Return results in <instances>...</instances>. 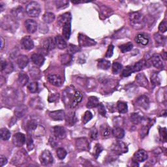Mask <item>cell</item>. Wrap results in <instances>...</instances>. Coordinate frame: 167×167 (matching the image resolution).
I'll return each instance as SVG.
<instances>
[{
  "label": "cell",
  "instance_id": "cell-1",
  "mask_svg": "<svg viewBox=\"0 0 167 167\" xmlns=\"http://www.w3.org/2000/svg\"><path fill=\"white\" fill-rule=\"evenodd\" d=\"M129 20L131 26L136 29H140L145 26V18L139 12L131 13L129 14Z\"/></svg>",
  "mask_w": 167,
  "mask_h": 167
},
{
  "label": "cell",
  "instance_id": "cell-2",
  "mask_svg": "<svg viewBox=\"0 0 167 167\" xmlns=\"http://www.w3.org/2000/svg\"><path fill=\"white\" fill-rule=\"evenodd\" d=\"M26 13L31 17H37L40 13V6L37 2H30L26 7Z\"/></svg>",
  "mask_w": 167,
  "mask_h": 167
},
{
  "label": "cell",
  "instance_id": "cell-3",
  "mask_svg": "<svg viewBox=\"0 0 167 167\" xmlns=\"http://www.w3.org/2000/svg\"><path fill=\"white\" fill-rule=\"evenodd\" d=\"M110 149L115 154L117 155L125 154L128 151V147L127 144L121 141H118L114 143L111 146Z\"/></svg>",
  "mask_w": 167,
  "mask_h": 167
},
{
  "label": "cell",
  "instance_id": "cell-4",
  "mask_svg": "<svg viewBox=\"0 0 167 167\" xmlns=\"http://www.w3.org/2000/svg\"><path fill=\"white\" fill-rule=\"evenodd\" d=\"M2 27L6 30H13V29H15L17 28V23L14 21V20L9 16H6L2 18L1 22Z\"/></svg>",
  "mask_w": 167,
  "mask_h": 167
},
{
  "label": "cell",
  "instance_id": "cell-5",
  "mask_svg": "<svg viewBox=\"0 0 167 167\" xmlns=\"http://www.w3.org/2000/svg\"><path fill=\"white\" fill-rule=\"evenodd\" d=\"M78 40L80 47H88L94 46L96 44V41L93 39L89 38L84 34L80 33L78 36Z\"/></svg>",
  "mask_w": 167,
  "mask_h": 167
},
{
  "label": "cell",
  "instance_id": "cell-6",
  "mask_svg": "<svg viewBox=\"0 0 167 167\" xmlns=\"http://www.w3.org/2000/svg\"><path fill=\"white\" fill-rule=\"evenodd\" d=\"M39 160L42 165L46 166L53 163L54 159L52 154L48 150H44L40 154Z\"/></svg>",
  "mask_w": 167,
  "mask_h": 167
},
{
  "label": "cell",
  "instance_id": "cell-7",
  "mask_svg": "<svg viewBox=\"0 0 167 167\" xmlns=\"http://www.w3.org/2000/svg\"><path fill=\"white\" fill-rule=\"evenodd\" d=\"M76 148L79 151L89 150V142L87 139L80 138L76 140Z\"/></svg>",
  "mask_w": 167,
  "mask_h": 167
},
{
  "label": "cell",
  "instance_id": "cell-8",
  "mask_svg": "<svg viewBox=\"0 0 167 167\" xmlns=\"http://www.w3.org/2000/svg\"><path fill=\"white\" fill-rule=\"evenodd\" d=\"M75 93V92H74ZM74 93L73 92V90L69 88H67L64 91L63 94V101L65 105H68L69 107H71V105L74 99Z\"/></svg>",
  "mask_w": 167,
  "mask_h": 167
},
{
  "label": "cell",
  "instance_id": "cell-9",
  "mask_svg": "<svg viewBox=\"0 0 167 167\" xmlns=\"http://www.w3.org/2000/svg\"><path fill=\"white\" fill-rule=\"evenodd\" d=\"M135 104L137 107L148 110L150 107V100L146 95H141L136 99Z\"/></svg>",
  "mask_w": 167,
  "mask_h": 167
},
{
  "label": "cell",
  "instance_id": "cell-10",
  "mask_svg": "<svg viewBox=\"0 0 167 167\" xmlns=\"http://www.w3.org/2000/svg\"><path fill=\"white\" fill-rule=\"evenodd\" d=\"M13 144L17 147H22L26 142V136L21 133H17L13 136Z\"/></svg>",
  "mask_w": 167,
  "mask_h": 167
},
{
  "label": "cell",
  "instance_id": "cell-11",
  "mask_svg": "<svg viewBox=\"0 0 167 167\" xmlns=\"http://www.w3.org/2000/svg\"><path fill=\"white\" fill-rule=\"evenodd\" d=\"M41 48L44 50L46 52H48L50 50H52L55 47V41H54V38L49 37L47 39H45L43 40L41 43Z\"/></svg>",
  "mask_w": 167,
  "mask_h": 167
},
{
  "label": "cell",
  "instance_id": "cell-12",
  "mask_svg": "<svg viewBox=\"0 0 167 167\" xmlns=\"http://www.w3.org/2000/svg\"><path fill=\"white\" fill-rule=\"evenodd\" d=\"M148 154L144 150H139L133 155V161L136 163H142L148 159Z\"/></svg>",
  "mask_w": 167,
  "mask_h": 167
},
{
  "label": "cell",
  "instance_id": "cell-13",
  "mask_svg": "<svg viewBox=\"0 0 167 167\" xmlns=\"http://www.w3.org/2000/svg\"><path fill=\"white\" fill-rule=\"evenodd\" d=\"M52 133L54 136L59 139H63L66 137V131L62 126H55L52 128Z\"/></svg>",
  "mask_w": 167,
  "mask_h": 167
},
{
  "label": "cell",
  "instance_id": "cell-14",
  "mask_svg": "<svg viewBox=\"0 0 167 167\" xmlns=\"http://www.w3.org/2000/svg\"><path fill=\"white\" fill-rule=\"evenodd\" d=\"M49 116L54 121H62L65 118V114L63 110H59L50 112Z\"/></svg>",
  "mask_w": 167,
  "mask_h": 167
},
{
  "label": "cell",
  "instance_id": "cell-15",
  "mask_svg": "<svg viewBox=\"0 0 167 167\" xmlns=\"http://www.w3.org/2000/svg\"><path fill=\"white\" fill-rule=\"evenodd\" d=\"M151 63L157 69H163V59L159 54H155L151 58Z\"/></svg>",
  "mask_w": 167,
  "mask_h": 167
},
{
  "label": "cell",
  "instance_id": "cell-16",
  "mask_svg": "<svg viewBox=\"0 0 167 167\" xmlns=\"http://www.w3.org/2000/svg\"><path fill=\"white\" fill-rule=\"evenodd\" d=\"M49 82L54 86L59 87L63 84V79L58 74H51L48 77Z\"/></svg>",
  "mask_w": 167,
  "mask_h": 167
},
{
  "label": "cell",
  "instance_id": "cell-17",
  "mask_svg": "<svg viewBox=\"0 0 167 167\" xmlns=\"http://www.w3.org/2000/svg\"><path fill=\"white\" fill-rule=\"evenodd\" d=\"M21 45L22 48L26 50H32L34 47V43L33 40L29 36H26L22 39Z\"/></svg>",
  "mask_w": 167,
  "mask_h": 167
},
{
  "label": "cell",
  "instance_id": "cell-18",
  "mask_svg": "<svg viewBox=\"0 0 167 167\" xmlns=\"http://www.w3.org/2000/svg\"><path fill=\"white\" fill-rule=\"evenodd\" d=\"M135 81L136 84H137L140 86L144 87V88H148V81L147 78H146L144 74L143 73H139L136 77Z\"/></svg>",
  "mask_w": 167,
  "mask_h": 167
},
{
  "label": "cell",
  "instance_id": "cell-19",
  "mask_svg": "<svg viewBox=\"0 0 167 167\" xmlns=\"http://www.w3.org/2000/svg\"><path fill=\"white\" fill-rule=\"evenodd\" d=\"M25 26L29 33H34L37 29V24L33 20H26L25 22Z\"/></svg>",
  "mask_w": 167,
  "mask_h": 167
},
{
  "label": "cell",
  "instance_id": "cell-20",
  "mask_svg": "<svg viewBox=\"0 0 167 167\" xmlns=\"http://www.w3.org/2000/svg\"><path fill=\"white\" fill-rule=\"evenodd\" d=\"M31 59L35 65H36L37 66L39 67L42 66L45 61V58H44L43 55L42 54L37 53L32 54L31 56Z\"/></svg>",
  "mask_w": 167,
  "mask_h": 167
},
{
  "label": "cell",
  "instance_id": "cell-21",
  "mask_svg": "<svg viewBox=\"0 0 167 167\" xmlns=\"http://www.w3.org/2000/svg\"><path fill=\"white\" fill-rule=\"evenodd\" d=\"M71 14L70 13H65L60 15L58 19V24L61 26H63L65 23L71 22Z\"/></svg>",
  "mask_w": 167,
  "mask_h": 167
},
{
  "label": "cell",
  "instance_id": "cell-22",
  "mask_svg": "<svg viewBox=\"0 0 167 167\" xmlns=\"http://www.w3.org/2000/svg\"><path fill=\"white\" fill-rule=\"evenodd\" d=\"M71 33V22L65 23L62 26V36L65 39H69Z\"/></svg>",
  "mask_w": 167,
  "mask_h": 167
},
{
  "label": "cell",
  "instance_id": "cell-23",
  "mask_svg": "<svg viewBox=\"0 0 167 167\" xmlns=\"http://www.w3.org/2000/svg\"><path fill=\"white\" fill-rule=\"evenodd\" d=\"M54 41L55 44L58 48L59 49H65L67 48V44L66 41H65V39L63 37V36H61V35H57L54 38Z\"/></svg>",
  "mask_w": 167,
  "mask_h": 167
},
{
  "label": "cell",
  "instance_id": "cell-24",
  "mask_svg": "<svg viewBox=\"0 0 167 167\" xmlns=\"http://www.w3.org/2000/svg\"><path fill=\"white\" fill-rule=\"evenodd\" d=\"M27 107L23 104H20L14 110V115L18 118H22L27 112Z\"/></svg>",
  "mask_w": 167,
  "mask_h": 167
},
{
  "label": "cell",
  "instance_id": "cell-25",
  "mask_svg": "<svg viewBox=\"0 0 167 167\" xmlns=\"http://www.w3.org/2000/svg\"><path fill=\"white\" fill-rule=\"evenodd\" d=\"M28 63H29V59L26 55H22L18 57L17 64L20 69H24L28 65Z\"/></svg>",
  "mask_w": 167,
  "mask_h": 167
},
{
  "label": "cell",
  "instance_id": "cell-26",
  "mask_svg": "<svg viewBox=\"0 0 167 167\" xmlns=\"http://www.w3.org/2000/svg\"><path fill=\"white\" fill-rule=\"evenodd\" d=\"M135 40L136 43L143 45V46H146L149 43V39L143 34H139L136 35L135 38Z\"/></svg>",
  "mask_w": 167,
  "mask_h": 167
},
{
  "label": "cell",
  "instance_id": "cell-27",
  "mask_svg": "<svg viewBox=\"0 0 167 167\" xmlns=\"http://www.w3.org/2000/svg\"><path fill=\"white\" fill-rule=\"evenodd\" d=\"M112 133L115 138L118 139H121L124 137L125 136V131L124 130L120 127H114L112 131Z\"/></svg>",
  "mask_w": 167,
  "mask_h": 167
},
{
  "label": "cell",
  "instance_id": "cell-28",
  "mask_svg": "<svg viewBox=\"0 0 167 167\" xmlns=\"http://www.w3.org/2000/svg\"><path fill=\"white\" fill-rule=\"evenodd\" d=\"M113 13L112 9H110L107 6H103L101 7V11H100V17L103 19H105L110 17L111 14Z\"/></svg>",
  "mask_w": 167,
  "mask_h": 167
},
{
  "label": "cell",
  "instance_id": "cell-29",
  "mask_svg": "<svg viewBox=\"0 0 167 167\" xmlns=\"http://www.w3.org/2000/svg\"><path fill=\"white\" fill-rule=\"evenodd\" d=\"M18 81L21 86H25V85L28 84L29 81V77L28 74L26 73H25L24 72L20 73L18 74Z\"/></svg>",
  "mask_w": 167,
  "mask_h": 167
},
{
  "label": "cell",
  "instance_id": "cell-30",
  "mask_svg": "<svg viewBox=\"0 0 167 167\" xmlns=\"http://www.w3.org/2000/svg\"><path fill=\"white\" fill-rule=\"evenodd\" d=\"M147 67V62L145 60H140L137 63H136L132 67L133 72H139L142 69Z\"/></svg>",
  "mask_w": 167,
  "mask_h": 167
},
{
  "label": "cell",
  "instance_id": "cell-31",
  "mask_svg": "<svg viewBox=\"0 0 167 167\" xmlns=\"http://www.w3.org/2000/svg\"><path fill=\"white\" fill-rule=\"evenodd\" d=\"M99 104V101L98 99L94 97V96H92L88 98V101L86 104V107L88 108H93L97 107L98 105Z\"/></svg>",
  "mask_w": 167,
  "mask_h": 167
},
{
  "label": "cell",
  "instance_id": "cell-32",
  "mask_svg": "<svg viewBox=\"0 0 167 167\" xmlns=\"http://www.w3.org/2000/svg\"><path fill=\"white\" fill-rule=\"evenodd\" d=\"M112 133V130L110 127H108V125H102L101 127V134L103 137L107 139L110 137V136Z\"/></svg>",
  "mask_w": 167,
  "mask_h": 167
},
{
  "label": "cell",
  "instance_id": "cell-33",
  "mask_svg": "<svg viewBox=\"0 0 167 167\" xmlns=\"http://www.w3.org/2000/svg\"><path fill=\"white\" fill-rule=\"evenodd\" d=\"M38 124L37 122L35 120H29L27 123L26 125V129L28 132H34L37 129Z\"/></svg>",
  "mask_w": 167,
  "mask_h": 167
},
{
  "label": "cell",
  "instance_id": "cell-34",
  "mask_svg": "<svg viewBox=\"0 0 167 167\" xmlns=\"http://www.w3.org/2000/svg\"><path fill=\"white\" fill-rule=\"evenodd\" d=\"M110 61H108L107 59H100L98 62L97 66L99 69H103V70H108L110 67Z\"/></svg>",
  "mask_w": 167,
  "mask_h": 167
},
{
  "label": "cell",
  "instance_id": "cell-35",
  "mask_svg": "<svg viewBox=\"0 0 167 167\" xmlns=\"http://www.w3.org/2000/svg\"><path fill=\"white\" fill-rule=\"evenodd\" d=\"M131 122H132L135 125H138L140 123H141V121H142L143 118L140 114L139 113H133L131 115L130 117Z\"/></svg>",
  "mask_w": 167,
  "mask_h": 167
},
{
  "label": "cell",
  "instance_id": "cell-36",
  "mask_svg": "<svg viewBox=\"0 0 167 167\" xmlns=\"http://www.w3.org/2000/svg\"><path fill=\"white\" fill-rule=\"evenodd\" d=\"M12 14L14 18L20 19L24 17V11L22 7H17L12 10Z\"/></svg>",
  "mask_w": 167,
  "mask_h": 167
},
{
  "label": "cell",
  "instance_id": "cell-37",
  "mask_svg": "<svg viewBox=\"0 0 167 167\" xmlns=\"http://www.w3.org/2000/svg\"><path fill=\"white\" fill-rule=\"evenodd\" d=\"M82 94L80 92H78V91L75 92L73 101L71 105V108H74L75 107H77L78 103H80L81 101H82Z\"/></svg>",
  "mask_w": 167,
  "mask_h": 167
},
{
  "label": "cell",
  "instance_id": "cell-38",
  "mask_svg": "<svg viewBox=\"0 0 167 167\" xmlns=\"http://www.w3.org/2000/svg\"><path fill=\"white\" fill-rule=\"evenodd\" d=\"M117 108L120 113L125 114L127 113L128 111V107L127 103L123 102V101H118L117 103Z\"/></svg>",
  "mask_w": 167,
  "mask_h": 167
},
{
  "label": "cell",
  "instance_id": "cell-39",
  "mask_svg": "<svg viewBox=\"0 0 167 167\" xmlns=\"http://www.w3.org/2000/svg\"><path fill=\"white\" fill-rule=\"evenodd\" d=\"M72 55L69 54H65L61 55L60 61L62 65H67L72 62Z\"/></svg>",
  "mask_w": 167,
  "mask_h": 167
},
{
  "label": "cell",
  "instance_id": "cell-40",
  "mask_svg": "<svg viewBox=\"0 0 167 167\" xmlns=\"http://www.w3.org/2000/svg\"><path fill=\"white\" fill-rule=\"evenodd\" d=\"M43 21L47 24L52 23L55 20V15L52 13H48V12L46 13L43 15Z\"/></svg>",
  "mask_w": 167,
  "mask_h": 167
},
{
  "label": "cell",
  "instance_id": "cell-41",
  "mask_svg": "<svg viewBox=\"0 0 167 167\" xmlns=\"http://www.w3.org/2000/svg\"><path fill=\"white\" fill-rule=\"evenodd\" d=\"M65 120H66V123L68 124L69 126H72L76 122V117L74 112H70L67 116H65Z\"/></svg>",
  "mask_w": 167,
  "mask_h": 167
},
{
  "label": "cell",
  "instance_id": "cell-42",
  "mask_svg": "<svg viewBox=\"0 0 167 167\" xmlns=\"http://www.w3.org/2000/svg\"><path fill=\"white\" fill-rule=\"evenodd\" d=\"M119 47H120V49L121 50V52H122V53H125V52H129L130 50H132V48L133 47V45L132 43L128 42V43H125V44L120 45V46Z\"/></svg>",
  "mask_w": 167,
  "mask_h": 167
},
{
  "label": "cell",
  "instance_id": "cell-43",
  "mask_svg": "<svg viewBox=\"0 0 167 167\" xmlns=\"http://www.w3.org/2000/svg\"><path fill=\"white\" fill-rule=\"evenodd\" d=\"M0 132H1V139L3 140H8L10 137H11V133L10 131L6 129V128H2L0 130Z\"/></svg>",
  "mask_w": 167,
  "mask_h": 167
},
{
  "label": "cell",
  "instance_id": "cell-44",
  "mask_svg": "<svg viewBox=\"0 0 167 167\" xmlns=\"http://www.w3.org/2000/svg\"><path fill=\"white\" fill-rule=\"evenodd\" d=\"M151 126H152V125H151V124L145 125L142 126V127L140 129V137L142 139L144 138L145 136L148 134L149 130H150V128Z\"/></svg>",
  "mask_w": 167,
  "mask_h": 167
},
{
  "label": "cell",
  "instance_id": "cell-45",
  "mask_svg": "<svg viewBox=\"0 0 167 167\" xmlns=\"http://www.w3.org/2000/svg\"><path fill=\"white\" fill-rule=\"evenodd\" d=\"M102 151H103V147H102V146H101L99 144H95L94 150H93V155L94 158L95 159H97L98 157L101 154V153L102 152Z\"/></svg>",
  "mask_w": 167,
  "mask_h": 167
},
{
  "label": "cell",
  "instance_id": "cell-46",
  "mask_svg": "<svg viewBox=\"0 0 167 167\" xmlns=\"http://www.w3.org/2000/svg\"><path fill=\"white\" fill-rule=\"evenodd\" d=\"M55 4L58 9H65L69 6V2L65 0H58L55 2Z\"/></svg>",
  "mask_w": 167,
  "mask_h": 167
},
{
  "label": "cell",
  "instance_id": "cell-47",
  "mask_svg": "<svg viewBox=\"0 0 167 167\" xmlns=\"http://www.w3.org/2000/svg\"><path fill=\"white\" fill-rule=\"evenodd\" d=\"M39 89L37 82H31L28 85V89L31 93H36Z\"/></svg>",
  "mask_w": 167,
  "mask_h": 167
},
{
  "label": "cell",
  "instance_id": "cell-48",
  "mask_svg": "<svg viewBox=\"0 0 167 167\" xmlns=\"http://www.w3.org/2000/svg\"><path fill=\"white\" fill-rule=\"evenodd\" d=\"M92 118H93V115L92 113H91V112H89V111H86V112L84 113L82 117V122L84 124H86L92 119Z\"/></svg>",
  "mask_w": 167,
  "mask_h": 167
},
{
  "label": "cell",
  "instance_id": "cell-49",
  "mask_svg": "<svg viewBox=\"0 0 167 167\" xmlns=\"http://www.w3.org/2000/svg\"><path fill=\"white\" fill-rule=\"evenodd\" d=\"M67 154V151L62 148H58L56 151V155L59 159H62V160L64 159L65 158V157H66Z\"/></svg>",
  "mask_w": 167,
  "mask_h": 167
},
{
  "label": "cell",
  "instance_id": "cell-50",
  "mask_svg": "<svg viewBox=\"0 0 167 167\" xmlns=\"http://www.w3.org/2000/svg\"><path fill=\"white\" fill-rule=\"evenodd\" d=\"M151 82L154 85H160L161 80L158 73H153L152 75L151 76Z\"/></svg>",
  "mask_w": 167,
  "mask_h": 167
},
{
  "label": "cell",
  "instance_id": "cell-51",
  "mask_svg": "<svg viewBox=\"0 0 167 167\" xmlns=\"http://www.w3.org/2000/svg\"><path fill=\"white\" fill-rule=\"evenodd\" d=\"M154 39L155 40V41L159 44H162L165 43V40H166L165 37L158 33L154 34Z\"/></svg>",
  "mask_w": 167,
  "mask_h": 167
},
{
  "label": "cell",
  "instance_id": "cell-52",
  "mask_svg": "<svg viewBox=\"0 0 167 167\" xmlns=\"http://www.w3.org/2000/svg\"><path fill=\"white\" fill-rule=\"evenodd\" d=\"M89 135V136H90L91 139H93V140H96L98 138V135H99L97 129H96L95 127H93L92 129H90Z\"/></svg>",
  "mask_w": 167,
  "mask_h": 167
},
{
  "label": "cell",
  "instance_id": "cell-53",
  "mask_svg": "<svg viewBox=\"0 0 167 167\" xmlns=\"http://www.w3.org/2000/svg\"><path fill=\"white\" fill-rule=\"evenodd\" d=\"M122 69V65L118 62H114L112 64V73L114 74H118Z\"/></svg>",
  "mask_w": 167,
  "mask_h": 167
},
{
  "label": "cell",
  "instance_id": "cell-54",
  "mask_svg": "<svg viewBox=\"0 0 167 167\" xmlns=\"http://www.w3.org/2000/svg\"><path fill=\"white\" fill-rule=\"evenodd\" d=\"M133 73V71L132 67L127 66V67H126V68L123 70L122 73H121V75H122V77H127L131 76V74H132Z\"/></svg>",
  "mask_w": 167,
  "mask_h": 167
},
{
  "label": "cell",
  "instance_id": "cell-55",
  "mask_svg": "<svg viewBox=\"0 0 167 167\" xmlns=\"http://www.w3.org/2000/svg\"><path fill=\"white\" fill-rule=\"evenodd\" d=\"M80 47L78 46H76V45H73V44H69V46L68 47V52L69 54L72 55L73 54H75L76 52H78L80 51Z\"/></svg>",
  "mask_w": 167,
  "mask_h": 167
},
{
  "label": "cell",
  "instance_id": "cell-56",
  "mask_svg": "<svg viewBox=\"0 0 167 167\" xmlns=\"http://www.w3.org/2000/svg\"><path fill=\"white\" fill-rule=\"evenodd\" d=\"M159 134L161 135V139L164 142L166 141V127H159Z\"/></svg>",
  "mask_w": 167,
  "mask_h": 167
},
{
  "label": "cell",
  "instance_id": "cell-57",
  "mask_svg": "<svg viewBox=\"0 0 167 167\" xmlns=\"http://www.w3.org/2000/svg\"><path fill=\"white\" fill-rule=\"evenodd\" d=\"M159 32H162V33H165L167 30V24L165 20H163L162 21L159 26Z\"/></svg>",
  "mask_w": 167,
  "mask_h": 167
},
{
  "label": "cell",
  "instance_id": "cell-58",
  "mask_svg": "<svg viewBox=\"0 0 167 167\" xmlns=\"http://www.w3.org/2000/svg\"><path fill=\"white\" fill-rule=\"evenodd\" d=\"M114 46L112 44H110L108 46V49L107 50V52H106L105 54V57L106 58H111L113 55V52H114Z\"/></svg>",
  "mask_w": 167,
  "mask_h": 167
},
{
  "label": "cell",
  "instance_id": "cell-59",
  "mask_svg": "<svg viewBox=\"0 0 167 167\" xmlns=\"http://www.w3.org/2000/svg\"><path fill=\"white\" fill-rule=\"evenodd\" d=\"M98 112L99 113L103 116V117H105L106 116V110H105V108H104V106L101 103L98 105Z\"/></svg>",
  "mask_w": 167,
  "mask_h": 167
},
{
  "label": "cell",
  "instance_id": "cell-60",
  "mask_svg": "<svg viewBox=\"0 0 167 167\" xmlns=\"http://www.w3.org/2000/svg\"><path fill=\"white\" fill-rule=\"evenodd\" d=\"M56 137L55 136H52V137H50V139H49V143L51 145L52 148H55V146H57L58 144V142L56 141V139H55Z\"/></svg>",
  "mask_w": 167,
  "mask_h": 167
},
{
  "label": "cell",
  "instance_id": "cell-61",
  "mask_svg": "<svg viewBox=\"0 0 167 167\" xmlns=\"http://www.w3.org/2000/svg\"><path fill=\"white\" fill-rule=\"evenodd\" d=\"M7 163V159L3 155H1L0 157V166L3 167L4 165H6Z\"/></svg>",
  "mask_w": 167,
  "mask_h": 167
},
{
  "label": "cell",
  "instance_id": "cell-62",
  "mask_svg": "<svg viewBox=\"0 0 167 167\" xmlns=\"http://www.w3.org/2000/svg\"><path fill=\"white\" fill-rule=\"evenodd\" d=\"M33 143L32 138H29L28 140V148L29 150H32L33 149Z\"/></svg>",
  "mask_w": 167,
  "mask_h": 167
},
{
  "label": "cell",
  "instance_id": "cell-63",
  "mask_svg": "<svg viewBox=\"0 0 167 167\" xmlns=\"http://www.w3.org/2000/svg\"><path fill=\"white\" fill-rule=\"evenodd\" d=\"M7 63L6 61H3V60H2V62H1V71L3 72V70L6 69L7 65Z\"/></svg>",
  "mask_w": 167,
  "mask_h": 167
},
{
  "label": "cell",
  "instance_id": "cell-64",
  "mask_svg": "<svg viewBox=\"0 0 167 167\" xmlns=\"http://www.w3.org/2000/svg\"><path fill=\"white\" fill-rule=\"evenodd\" d=\"M1 40H2V46H1V50H2L4 47V39L3 37H1Z\"/></svg>",
  "mask_w": 167,
  "mask_h": 167
}]
</instances>
